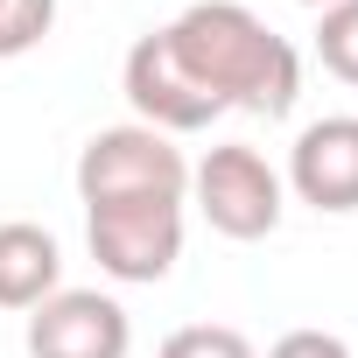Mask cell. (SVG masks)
<instances>
[{"mask_svg": "<svg viewBox=\"0 0 358 358\" xmlns=\"http://www.w3.org/2000/svg\"><path fill=\"white\" fill-rule=\"evenodd\" d=\"M169 50L225 113H260V120H281L295 113V92H302V57L288 36H274L253 8L239 0H190L169 29Z\"/></svg>", "mask_w": 358, "mask_h": 358, "instance_id": "6da1fadb", "label": "cell"}, {"mask_svg": "<svg viewBox=\"0 0 358 358\" xmlns=\"http://www.w3.org/2000/svg\"><path fill=\"white\" fill-rule=\"evenodd\" d=\"M190 162L155 127H99L78 155V197L85 204H134V197H183Z\"/></svg>", "mask_w": 358, "mask_h": 358, "instance_id": "7a4b0ae2", "label": "cell"}, {"mask_svg": "<svg viewBox=\"0 0 358 358\" xmlns=\"http://www.w3.org/2000/svg\"><path fill=\"white\" fill-rule=\"evenodd\" d=\"M190 190H197V211H204V225L218 232V239H267L274 225H281V204H288V183L267 169V155L260 148H246V141H225V148H211L197 169H190Z\"/></svg>", "mask_w": 358, "mask_h": 358, "instance_id": "3957f363", "label": "cell"}, {"mask_svg": "<svg viewBox=\"0 0 358 358\" xmlns=\"http://www.w3.org/2000/svg\"><path fill=\"white\" fill-rule=\"evenodd\" d=\"M92 260L113 281H162L183 260V197H134V204H85Z\"/></svg>", "mask_w": 358, "mask_h": 358, "instance_id": "277c9868", "label": "cell"}, {"mask_svg": "<svg viewBox=\"0 0 358 358\" xmlns=\"http://www.w3.org/2000/svg\"><path fill=\"white\" fill-rule=\"evenodd\" d=\"M120 92H127V106L141 113V127H155V134H197V127H211L225 106L176 64V50H169V36L155 29V36H141L134 50H127V71H120Z\"/></svg>", "mask_w": 358, "mask_h": 358, "instance_id": "5b68a950", "label": "cell"}, {"mask_svg": "<svg viewBox=\"0 0 358 358\" xmlns=\"http://www.w3.org/2000/svg\"><path fill=\"white\" fill-rule=\"evenodd\" d=\"M134 323L99 288H57L29 309V358H127Z\"/></svg>", "mask_w": 358, "mask_h": 358, "instance_id": "8992f818", "label": "cell"}, {"mask_svg": "<svg viewBox=\"0 0 358 358\" xmlns=\"http://www.w3.org/2000/svg\"><path fill=\"white\" fill-rule=\"evenodd\" d=\"M288 190L309 211H358V113L309 120L288 148Z\"/></svg>", "mask_w": 358, "mask_h": 358, "instance_id": "52a82bcc", "label": "cell"}, {"mask_svg": "<svg viewBox=\"0 0 358 358\" xmlns=\"http://www.w3.org/2000/svg\"><path fill=\"white\" fill-rule=\"evenodd\" d=\"M64 281V253L43 225H0V309H36Z\"/></svg>", "mask_w": 358, "mask_h": 358, "instance_id": "ba28073f", "label": "cell"}, {"mask_svg": "<svg viewBox=\"0 0 358 358\" xmlns=\"http://www.w3.org/2000/svg\"><path fill=\"white\" fill-rule=\"evenodd\" d=\"M316 57H323L330 78L358 85V0H337V8H323V22H316Z\"/></svg>", "mask_w": 358, "mask_h": 358, "instance_id": "9c48e42d", "label": "cell"}, {"mask_svg": "<svg viewBox=\"0 0 358 358\" xmlns=\"http://www.w3.org/2000/svg\"><path fill=\"white\" fill-rule=\"evenodd\" d=\"M57 22V0H0V57H29Z\"/></svg>", "mask_w": 358, "mask_h": 358, "instance_id": "30bf717a", "label": "cell"}, {"mask_svg": "<svg viewBox=\"0 0 358 358\" xmlns=\"http://www.w3.org/2000/svg\"><path fill=\"white\" fill-rule=\"evenodd\" d=\"M155 358H260L239 330H225V323H190V330H176Z\"/></svg>", "mask_w": 358, "mask_h": 358, "instance_id": "8fae6325", "label": "cell"}, {"mask_svg": "<svg viewBox=\"0 0 358 358\" xmlns=\"http://www.w3.org/2000/svg\"><path fill=\"white\" fill-rule=\"evenodd\" d=\"M267 358H351V344H344V337H330V330H288Z\"/></svg>", "mask_w": 358, "mask_h": 358, "instance_id": "7c38bea8", "label": "cell"}, {"mask_svg": "<svg viewBox=\"0 0 358 358\" xmlns=\"http://www.w3.org/2000/svg\"><path fill=\"white\" fill-rule=\"evenodd\" d=\"M295 8H316V15H323V8H337V0H295Z\"/></svg>", "mask_w": 358, "mask_h": 358, "instance_id": "4fadbf2b", "label": "cell"}]
</instances>
